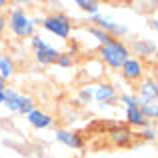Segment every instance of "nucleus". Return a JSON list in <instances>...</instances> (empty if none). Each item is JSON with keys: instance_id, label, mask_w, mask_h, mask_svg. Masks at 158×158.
<instances>
[{"instance_id": "4be33fe9", "label": "nucleus", "mask_w": 158, "mask_h": 158, "mask_svg": "<svg viewBox=\"0 0 158 158\" xmlns=\"http://www.w3.org/2000/svg\"><path fill=\"white\" fill-rule=\"evenodd\" d=\"M138 136H140L142 140L154 142V140H156V128H154V126H146V128H142V130L138 132Z\"/></svg>"}, {"instance_id": "dca6fc26", "label": "nucleus", "mask_w": 158, "mask_h": 158, "mask_svg": "<svg viewBox=\"0 0 158 158\" xmlns=\"http://www.w3.org/2000/svg\"><path fill=\"white\" fill-rule=\"evenodd\" d=\"M74 6H76L78 10H82L84 14H88V18L100 14V2H96V0H76Z\"/></svg>"}, {"instance_id": "0eeeda50", "label": "nucleus", "mask_w": 158, "mask_h": 158, "mask_svg": "<svg viewBox=\"0 0 158 158\" xmlns=\"http://www.w3.org/2000/svg\"><path fill=\"white\" fill-rule=\"evenodd\" d=\"M94 102H98L102 106L116 104L118 102V90H116V86L112 82H106V80L94 84Z\"/></svg>"}, {"instance_id": "6e6552de", "label": "nucleus", "mask_w": 158, "mask_h": 158, "mask_svg": "<svg viewBox=\"0 0 158 158\" xmlns=\"http://www.w3.org/2000/svg\"><path fill=\"white\" fill-rule=\"evenodd\" d=\"M130 54L140 60L144 58H154L156 56V42L152 38H136L134 42L130 44Z\"/></svg>"}, {"instance_id": "393cba45", "label": "nucleus", "mask_w": 158, "mask_h": 158, "mask_svg": "<svg viewBox=\"0 0 158 158\" xmlns=\"http://www.w3.org/2000/svg\"><path fill=\"white\" fill-rule=\"evenodd\" d=\"M4 6H8L6 0H0V12H4Z\"/></svg>"}, {"instance_id": "f8f14e48", "label": "nucleus", "mask_w": 158, "mask_h": 158, "mask_svg": "<svg viewBox=\"0 0 158 158\" xmlns=\"http://www.w3.org/2000/svg\"><path fill=\"white\" fill-rule=\"evenodd\" d=\"M108 138H110L112 144H116V146H128V144L132 142V138H134V132H132V128L126 126V124H116V126H112L110 130H108Z\"/></svg>"}, {"instance_id": "a211bd4d", "label": "nucleus", "mask_w": 158, "mask_h": 158, "mask_svg": "<svg viewBox=\"0 0 158 158\" xmlns=\"http://www.w3.org/2000/svg\"><path fill=\"white\" fill-rule=\"evenodd\" d=\"M76 102L78 104H90L94 102V84H84L76 94Z\"/></svg>"}, {"instance_id": "a878e982", "label": "nucleus", "mask_w": 158, "mask_h": 158, "mask_svg": "<svg viewBox=\"0 0 158 158\" xmlns=\"http://www.w3.org/2000/svg\"><path fill=\"white\" fill-rule=\"evenodd\" d=\"M150 28H152V30H156V18L150 20Z\"/></svg>"}, {"instance_id": "bb28decb", "label": "nucleus", "mask_w": 158, "mask_h": 158, "mask_svg": "<svg viewBox=\"0 0 158 158\" xmlns=\"http://www.w3.org/2000/svg\"><path fill=\"white\" fill-rule=\"evenodd\" d=\"M0 104H4V90H0Z\"/></svg>"}, {"instance_id": "412c9836", "label": "nucleus", "mask_w": 158, "mask_h": 158, "mask_svg": "<svg viewBox=\"0 0 158 158\" xmlns=\"http://www.w3.org/2000/svg\"><path fill=\"white\" fill-rule=\"evenodd\" d=\"M118 100L124 104V108L138 106V98H136V94H134V92H122V94H118Z\"/></svg>"}, {"instance_id": "f3484780", "label": "nucleus", "mask_w": 158, "mask_h": 158, "mask_svg": "<svg viewBox=\"0 0 158 158\" xmlns=\"http://www.w3.org/2000/svg\"><path fill=\"white\" fill-rule=\"evenodd\" d=\"M138 108L144 114V118L150 120V122H154L158 118V102H142V100H138Z\"/></svg>"}, {"instance_id": "6ab92c4d", "label": "nucleus", "mask_w": 158, "mask_h": 158, "mask_svg": "<svg viewBox=\"0 0 158 158\" xmlns=\"http://www.w3.org/2000/svg\"><path fill=\"white\" fill-rule=\"evenodd\" d=\"M54 64H56L58 68H64V70L66 68H72V66H74V54L72 52H60Z\"/></svg>"}, {"instance_id": "9b49d317", "label": "nucleus", "mask_w": 158, "mask_h": 158, "mask_svg": "<svg viewBox=\"0 0 158 158\" xmlns=\"http://www.w3.org/2000/svg\"><path fill=\"white\" fill-rule=\"evenodd\" d=\"M54 136H56V140L60 144L72 148V150H80V148L84 146V138H82V134H78L76 130H70V128H58Z\"/></svg>"}, {"instance_id": "20e7f679", "label": "nucleus", "mask_w": 158, "mask_h": 158, "mask_svg": "<svg viewBox=\"0 0 158 158\" xmlns=\"http://www.w3.org/2000/svg\"><path fill=\"white\" fill-rule=\"evenodd\" d=\"M4 106L10 112L22 114V116H26L28 112H32L36 108L32 96H26V94L18 92V90H14V88H8V86H6V90H4Z\"/></svg>"}, {"instance_id": "b1692460", "label": "nucleus", "mask_w": 158, "mask_h": 158, "mask_svg": "<svg viewBox=\"0 0 158 158\" xmlns=\"http://www.w3.org/2000/svg\"><path fill=\"white\" fill-rule=\"evenodd\" d=\"M6 28H8V18H6V14H4V12H0V34H2Z\"/></svg>"}, {"instance_id": "f03ea898", "label": "nucleus", "mask_w": 158, "mask_h": 158, "mask_svg": "<svg viewBox=\"0 0 158 158\" xmlns=\"http://www.w3.org/2000/svg\"><path fill=\"white\" fill-rule=\"evenodd\" d=\"M6 18H8V28L16 38H32L36 34V26L32 22V16L24 8L20 6L12 8L10 14H6Z\"/></svg>"}, {"instance_id": "f257e3e1", "label": "nucleus", "mask_w": 158, "mask_h": 158, "mask_svg": "<svg viewBox=\"0 0 158 158\" xmlns=\"http://www.w3.org/2000/svg\"><path fill=\"white\" fill-rule=\"evenodd\" d=\"M130 48L124 40H118V38H112L110 42L98 46V60L102 62L104 68H110V70H120L122 64L130 58Z\"/></svg>"}, {"instance_id": "9d476101", "label": "nucleus", "mask_w": 158, "mask_h": 158, "mask_svg": "<svg viewBox=\"0 0 158 158\" xmlns=\"http://www.w3.org/2000/svg\"><path fill=\"white\" fill-rule=\"evenodd\" d=\"M26 122L30 124L32 128H36V130H46V128L54 126V116L48 114L42 108H34L32 112L26 114Z\"/></svg>"}, {"instance_id": "423d86ee", "label": "nucleus", "mask_w": 158, "mask_h": 158, "mask_svg": "<svg viewBox=\"0 0 158 158\" xmlns=\"http://www.w3.org/2000/svg\"><path fill=\"white\" fill-rule=\"evenodd\" d=\"M120 74H122V78L126 82H134V84H138V82L146 76V64H144V60H140V58L130 56L122 64Z\"/></svg>"}, {"instance_id": "7ed1b4c3", "label": "nucleus", "mask_w": 158, "mask_h": 158, "mask_svg": "<svg viewBox=\"0 0 158 158\" xmlns=\"http://www.w3.org/2000/svg\"><path fill=\"white\" fill-rule=\"evenodd\" d=\"M40 26L48 32V34L56 36L60 40H68L70 34H72V20H70L68 14L64 12H52V14L44 16L40 20Z\"/></svg>"}, {"instance_id": "5701e85b", "label": "nucleus", "mask_w": 158, "mask_h": 158, "mask_svg": "<svg viewBox=\"0 0 158 158\" xmlns=\"http://www.w3.org/2000/svg\"><path fill=\"white\" fill-rule=\"evenodd\" d=\"M44 44H48V42H46L44 38H40L38 34H34V36L30 38V46H32V50H38V48H42V46H44Z\"/></svg>"}, {"instance_id": "ddd939ff", "label": "nucleus", "mask_w": 158, "mask_h": 158, "mask_svg": "<svg viewBox=\"0 0 158 158\" xmlns=\"http://www.w3.org/2000/svg\"><path fill=\"white\" fill-rule=\"evenodd\" d=\"M58 54H60V50H58V48H54L52 44H44L42 48L34 50V60L38 62L40 66H52L54 62H56Z\"/></svg>"}, {"instance_id": "2eb2a0df", "label": "nucleus", "mask_w": 158, "mask_h": 158, "mask_svg": "<svg viewBox=\"0 0 158 158\" xmlns=\"http://www.w3.org/2000/svg\"><path fill=\"white\" fill-rule=\"evenodd\" d=\"M16 74V62L10 54H0V78L8 82Z\"/></svg>"}, {"instance_id": "4468645a", "label": "nucleus", "mask_w": 158, "mask_h": 158, "mask_svg": "<svg viewBox=\"0 0 158 158\" xmlns=\"http://www.w3.org/2000/svg\"><path fill=\"white\" fill-rule=\"evenodd\" d=\"M126 126H132V128H146V126H152L150 120L144 118V114L140 112L138 106H132V108H126Z\"/></svg>"}, {"instance_id": "39448f33", "label": "nucleus", "mask_w": 158, "mask_h": 158, "mask_svg": "<svg viewBox=\"0 0 158 158\" xmlns=\"http://www.w3.org/2000/svg\"><path fill=\"white\" fill-rule=\"evenodd\" d=\"M90 26H96V28H100V30H104L106 34H110L112 38H118V40H122V36H126L128 34V28L124 26L122 22H116L114 18H110V16H106V14H96V16H90Z\"/></svg>"}, {"instance_id": "1a4fd4ad", "label": "nucleus", "mask_w": 158, "mask_h": 158, "mask_svg": "<svg viewBox=\"0 0 158 158\" xmlns=\"http://www.w3.org/2000/svg\"><path fill=\"white\" fill-rule=\"evenodd\" d=\"M136 98L142 102H158V82L156 78H142L138 82V92H134Z\"/></svg>"}, {"instance_id": "aec40b11", "label": "nucleus", "mask_w": 158, "mask_h": 158, "mask_svg": "<svg viewBox=\"0 0 158 158\" xmlns=\"http://www.w3.org/2000/svg\"><path fill=\"white\" fill-rule=\"evenodd\" d=\"M88 32L94 36V40L98 42V46H102V44H106V42H110V40H112L110 34H106L104 30H100V28H96V26H88Z\"/></svg>"}]
</instances>
